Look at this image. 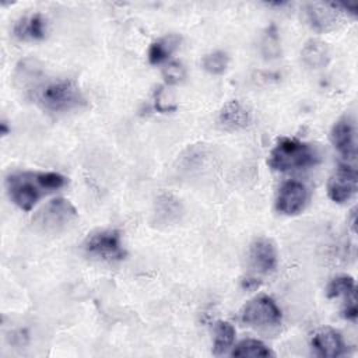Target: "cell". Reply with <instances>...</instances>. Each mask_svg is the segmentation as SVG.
Wrapping results in <instances>:
<instances>
[{"label":"cell","mask_w":358,"mask_h":358,"mask_svg":"<svg viewBox=\"0 0 358 358\" xmlns=\"http://www.w3.org/2000/svg\"><path fill=\"white\" fill-rule=\"evenodd\" d=\"M66 183L67 178L57 172L32 171L10 173L4 182L10 200L24 211H31L41 197L64 187Z\"/></svg>","instance_id":"cell-1"},{"label":"cell","mask_w":358,"mask_h":358,"mask_svg":"<svg viewBox=\"0 0 358 358\" xmlns=\"http://www.w3.org/2000/svg\"><path fill=\"white\" fill-rule=\"evenodd\" d=\"M319 159V152L310 144L296 138L282 137L270 151L267 164L274 171L287 172L312 166L317 164Z\"/></svg>","instance_id":"cell-2"},{"label":"cell","mask_w":358,"mask_h":358,"mask_svg":"<svg viewBox=\"0 0 358 358\" xmlns=\"http://www.w3.org/2000/svg\"><path fill=\"white\" fill-rule=\"evenodd\" d=\"M35 98L49 112H67L85 105L80 87L71 80L50 81L36 90Z\"/></svg>","instance_id":"cell-3"},{"label":"cell","mask_w":358,"mask_h":358,"mask_svg":"<svg viewBox=\"0 0 358 358\" xmlns=\"http://www.w3.org/2000/svg\"><path fill=\"white\" fill-rule=\"evenodd\" d=\"M78 213L76 207L66 199H53L46 203L32 218L35 229L43 234H60L71 222L76 221Z\"/></svg>","instance_id":"cell-4"},{"label":"cell","mask_w":358,"mask_h":358,"mask_svg":"<svg viewBox=\"0 0 358 358\" xmlns=\"http://www.w3.org/2000/svg\"><path fill=\"white\" fill-rule=\"evenodd\" d=\"M84 250L91 257L105 262H119L126 256L120 232L116 229L92 232L84 242Z\"/></svg>","instance_id":"cell-5"},{"label":"cell","mask_w":358,"mask_h":358,"mask_svg":"<svg viewBox=\"0 0 358 358\" xmlns=\"http://www.w3.org/2000/svg\"><path fill=\"white\" fill-rule=\"evenodd\" d=\"M241 320L256 329H270L281 323V310L273 298L259 295L243 306L241 310Z\"/></svg>","instance_id":"cell-6"},{"label":"cell","mask_w":358,"mask_h":358,"mask_svg":"<svg viewBox=\"0 0 358 358\" xmlns=\"http://www.w3.org/2000/svg\"><path fill=\"white\" fill-rule=\"evenodd\" d=\"M357 171L348 165H340L327 182V194L334 203L348 201L357 192Z\"/></svg>","instance_id":"cell-7"},{"label":"cell","mask_w":358,"mask_h":358,"mask_svg":"<svg viewBox=\"0 0 358 358\" xmlns=\"http://www.w3.org/2000/svg\"><path fill=\"white\" fill-rule=\"evenodd\" d=\"M308 200L305 185L298 180H288L281 185L275 197V210L284 215H295L301 213Z\"/></svg>","instance_id":"cell-8"},{"label":"cell","mask_w":358,"mask_h":358,"mask_svg":"<svg viewBox=\"0 0 358 358\" xmlns=\"http://www.w3.org/2000/svg\"><path fill=\"white\" fill-rule=\"evenodd\" d=\"M330 141L333 147L347 159H355L357 157V138L355 124L351 117L344 116L338 119L330 130Z\"/></svg>","instance_id":"cell-9"},{"label":"cell","mask_w":358,"mask_h":358,"mask_svg":"<svg viewBox=\"0 0 358 358\" xmlns=\"http://www.w3.org/2000/svg\"><path fill=\"white\" fill-rule=\"evenodd\" d=\"M306 20L316 32H329L334 29L340 21V11L333 3H310L305 6Z\"/></svg>","instance_id":"cell-10"},{"label":"cell","mask_w":358,"mask_h":358,"mask_svg":"<svg viewBox=\"0 0 358 358\" xmlns=\"http://www.w3.org/2000/svg\"><path fill=\"white\" fill-rule=\"evenodd\" d=\"M250 266L260 274H270L277 268L278 257L274 243L267 238H259L250 245Z\"/></svg>","instance_id":"cell-11"},{"label":"cell","mask_w":358,"mask_h":358,"mask_svg":"<svg viewBox=\"0 0 358 358\" xmlns=\"http://www.w3.org/2000/svg\"><path fill=\"white\" fill-rule=\"evenodd\" d=\"M312 347L320 357L336 358L345 354V344L338 331L324 327L312 337Z\"/></svg>","instance_id":"cell-12"},{"label":"cell","mask_w":358,"mask_h":358,"mask_svg":"<svg viewBox=\"0 0 358 358\" xmlns=\"http://www.w3.org/2000/svg\"><path fill=\"white\" fill-rule=\"evenodd\" d=\"M252 115L249 109L239 101L227 102L218 113V123L225 130H241L250 124Z\"/></svg>","instance_id":"cell-13"},{"label":"cell","mask_w":358,"mask_h":358,"mask_svg":"<svg viewBox=\"0 0 358 358\" xmlns=\"http://www.w3.org/2000/svg\"><path fill=\"white\" fill-rule=\"evenodd\" d=\"M14 35L21 41H41L46 36V21L39 13L22 17L14 25Z\"/></svg>","instance_id":"cell-14"},{"label":"cell","mask_w":358,"mask_h":358,"mask_svg":"<svg viewBox=\"0 0 358 358\" xmlns=\"http://www.w3.org/2000/svg\"><path fill=\"white\" fill-rule=\"evenodd\" d=\"M183 213L180 200L171 193H162L155 201V218L157 222L168 225L176 222Z\"/></svg>","instance_id":"cell-15"},{"label":"cell","mask_w":358,"mask_h":358,"mask_svg":"<svg viewBox=\"0 0 358 358\" xmlns=\"http://www.w3.org/2000/svg\"><path fill=\"white\" fill-rule=\"evenodd\" d=\"M179 43L180 38L175 34H169L154 41L148 49V62L154 66L166 62L171 55L178 49Z\"/></svg>","instance_id":"cell-16"},{"label":"cell","mask_w":358,"mask_h":358,"mask_svg":"<svg viewBox=\"0 0 358 358\" xmlns=\"http://www.w3.org/2000/svg\"><path fill=\"white\" fill-rule=\"evenodd\" d=\"M302 60L306 66L312 69H322L327 66L330 60V52L324 42L317 39H310L305 43L301 52Z\"/></svg>","instance_id":"cell-17"},{"label":"cell","mask_w":358,"mask_h":358,"mask_svg":"<svg viewBox=\"0 0 358 358\" xmlns=\"http://www.w3.org/2000/svg\"><path fill=\"white\" fill-rule=\"evenodd\" d=\"M235 327L229 322L220 320L214 327V343H213V354L222 355L225 354L235 341Z\"/></svg>","instance_id":"cell-18"},{"label":"cell","mask_w":358,"mask_h":358,"mask_svg":"<svg viewBox=\"0 0 358 358\" xmlns=\"http://www.w3.org/2000/svg\"><path fill=\"white\" fill-rule=\"evenodd\" d=\"M326 294H327L329 298L344 296L345 302H357V298H355V281L350 275L334 277L329 282V285L326 288Z\"/></svg>","instance_id":"cell-19"},{"label":"cell","mask_w":358,"mask_h":358,"mask_svg":"<svg viewBox=\"0 0 358 358\" xmlns=\"http://www.w3.org/2000/svg\"><path fill=\"white\" fill-rule=\"evenodd\" d=\"M232 357H236V358H243V357H257V358H266V357H271L274 355L271 352V350L268 347H266L264 343H262L260 340H256V338H246V340H242L239 341L232 352H231Z\"/></svg>","instance_id":"cell-20"},{"label":"cell","mask_w":358,"mask_h":358,"mask_svg":"<svg viewBox=\"0 0 358 358\" xmlns=\"http://www.w3.org/2000/svg\"><path fill=\"white\" fill-rule=\"evenodd\" d=\"M229 63V57L222 50H215L203 57V69L214 76L222 74Z\"/></svg>","instance_id":"cell-21"},{"label":"cell","mask_w":358,"mask_h":358,"mask_svg":"<svg viewBox=\"0 0 358 358\" xmlns=\"http://www.w3.org/2000/svg\"><path fill=\"white\" fill-rule=\"evenodd\" d=\"M262 53L267 59H274L280 56V38L274 25L268 27L262 38Z\"/></svg>","instance_id":"cell-22"},{"label":"cell","mask_w":358,"mask_h":358,"mask_svg":"<svg viewBox=\"0 0 358 358\" xmlns=\"http://www.w3.org/2000/svg\"><path fill=\"white\" fill-rule=\"evenodd\" d=\"M162 76L166 84L169 85H176L179 83H182L186 78V70L183 67L182 63L179 62H171L168 63L164 70H162Z\"/></svg>","instance_id":"cell-23"},{"label":"cell","mask_w":358,"mask_h":358,"mask_svg":"<svg viewBox=\"0 0 358 358\" xmlns=\"http://www.w3.org/2000/svg\"><path fill=\"white\" fill-rule=\"evenodd\" d=\"M343 317L351 322H357V316H358V309H357V302H345L344 308L341 310Z\"/></svg>","instance_id":"cell-24"},{"label":"cell","mask_w":358,"mask_h":358,"mask_svg":"<svg viewBox=\"0 0 358 358\" xmlns=\"http://www.w3.org/2000/svg\"><path fill=\"white\" fill-rule=\"evenodd\" d=\"M259 285H260V281L257 278H255V277H248V278L242 280V287L245 289H255Z\"/></svg>","instance_id":"cell-25"},{"label":"cell","mask_w":358,"mask_h":358,"mask_svg":"<svg viewBox=\"0 0 358 358\" xmlns=\"http://www.w3.org/2000/svg\"><path fill=\"white\" fill-rule=\"evenodd\" d=\"M0 129H1V134H3V136L8 134V127H7V122H1V124H0Z\"/></svg>","instance_id":"cell-26"},{"label":"cell","mask_w":358,"mask_h":358,"mask_svg":"<svg viewBox=\"0 0 358 358\" xmlns=\"http://www.w3.org/2000/svg\"><path fill=\"white\" fill-rule=\"evenodd\" d=\"M355 215H357V214H355V210H352V211H351V224H350L352 231H355Z\"/></svg>","instance_id":"cell-27"}]
</instances>
